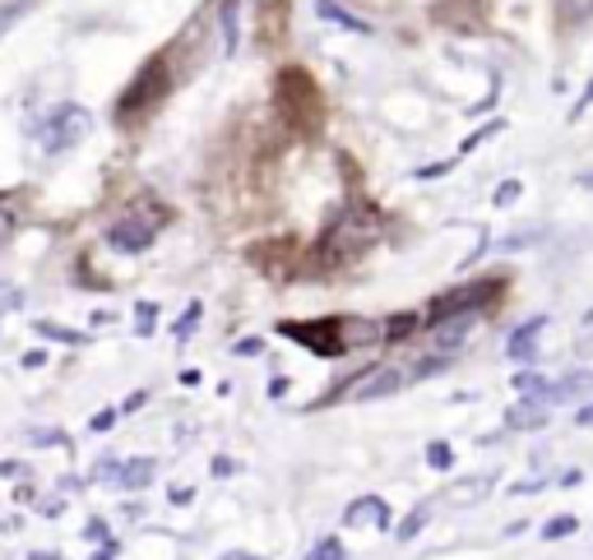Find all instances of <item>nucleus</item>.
I'll return each instance as SVG.
<instances>
[{
	"mask_svg": "<svg viewBox=\"0 0 593 560\" xmlns=\"http://www.w3.org/2000/svg\"><path fill=\"white\" fill-rule=\"evenodd\" d=\"M376 241H380V218L371 214V208L353 204V208H348V214L335 222V232L320 241V265H329V269L357 265V259L371 251Z\"/></svg>",
	"mask_w": 593,
	"mask_h": 560,
	"instance_id": "nucleus-1",
	"label": "nucleus"
},
{
	"mask_svg": "<svg viewBox=\"0 0 593 560\" xmlns=\"http://www.w3.org/2000/svg\"><path fill=\"white\" fill-rule=\"evenodd\" d=\"M159 218H144V214H130V218H121L112 222V232H108V246L121 251V255H139V251H149L153 246V237H159Z\"/></svg>",
	"mask_w": 593,
	"mask_h": 560,
	"instance_id": "nucleus-5",
	"label": "nucleus"
},
{
	"mask_svg": "<svg viewBox=\"0 0 593 560\" xmlns=\"http://www.w3.org/2000/svg\"><path fill=\"white\" fill-rule=\"evenodd\" d=\"M570 20H584V14H593V0H562Z\"/></svg>",
	"mask_w": 593,
	"mask_h": 560,
	"instance_id": "nucleus-14",
	"label": "nucleus"
},
{
	"mask_svg": "<svg viewBox=\"0 0 593 560\" xmlns=\"http://www.w3.org/2000/svg\"><path fill=\"white\" fill-rule=\"evenodd\" d=\"M89 112L84 107H75V102H65V107H56L51 112L42 126H38V139H42V149L47 153H65V149H75L84 135H89Z\"/></svg>",
	"mask_w": 593,
	"mask_h": 560,
	"instance_id": "nucleus-3",
	"label": "nucleus"
},
{
	"mask_svg": "<svg viewBox=\"0 0 593 560\" xmlns=\"http://www.w3.org/2000/svg\"><path fill=\"white\" fill-rule=\"evenodd\" d=\"M538 329H543V320H533L529 329H519V334H515V343H510V357H533V339H538Z\"/></svg>",
	"mask_w": 593,
	"mask_h": 560,
	"instance_id": "nucleus-9",
	"label": "nucleus"
},
{
	"mask_svg": "<svg viewBox=\"0 0 593 560\" xmlns=\"http://www.w3.org/2000/svg\"><path fill=\"white\" fill-rule=\"evenodd\" d=\"M320 14H325V20H335V24H343V28H353V33H366V24H362V20H353V14H348V10H339L335 0H320Z\"/></svg>",
	"mask_w": 593,
	"mask_h": 560,
	"instance_id": "nucleus-10",
	"label": "nucleus"
},
{
	"mask_svg": "<svg viewBox=\"0 0 593 560\" xmlns=\"http://www.w3.org/2000/svg\"><path fill=\"white\" fill-rule=\"evenodd\" d=\"M167 93V61H149L144 69H139V79L126 89V98H121V116H139V112H149V107H159V98Z\"/></svg>",
	"mask_w": 593,
	"mask_h": 560,
	"instance_id": "nucleus-4",
	"label": "nucleus"
},
{
	"mask_svg": "<svg viewBox=\"0 0 593 560\" xmlns=\"http://www.w3.org/2000/svg\"><path fill=\"white\" fill-rule=\"evenodd\" d=\"M38 334H47V339H61V343H84L79 334H70V329H56V324H38Z\"/></svg>",
	"mask_w": 593,
	"mask_h": 560,
	"instance_id": "nucleus-13",
	"label": "nucleus"
},
{
	"mask_svg": "<svg viewBox=\"0 0 593 560\" xmlns=\"http://www.w3.org/2000/svg\"><path fill=\"white\" fill-rule=\"evenodd\" d=\"M278 112H283V120H292L296 130H316L320 126V93L316 84H311V75H302V69H283L278 75Z\"/></svg>",
	"mask_w": 593,
	"mask_h": 560,
	"instance_id": "nucleus-2",
	"label": "nucleus"
},
{
	"mask_svg": "<svg viewBox=\"0 0 593 560\" xmlns=\"http://www.w3.org/2000/svg\"><path fill=\"white\" fill-rule=\"evenodd\" d=\"M10 232H14V218L5 214V208H0V246H5V241H10Z\"/></svg>",
	"mask_w": 593,
	"mask_h": 560,
	"instance_id": "nucleus-16",
	"label": "nucleus"
},
{
	"mask_svg": "<svg viewBox=\"0 0 593 560\" xmlns=\"http://www.w3.org/2000/svg\"><path fill=\"white\" fill-rule=\"evenodd\" d=\"M24 14H28V0H10V5H0V38H5L10 24L24 20Z\"/></svg>",
	"mask_w": 593,
	"mask_h": 560,
	"instance_id": "nucleus-11",
	"label": "nucleus"
},
{
	"mask_svg": "<svg viewBox=\"0 0 593 560\" xmlns=\"http://www.w3.org/2000/svg\"><path fill=\"white\" fill-rule=\"evenodd\" d=\"M153 478V463H139V468H126V486H139Z\"/></svg>",
	"mask_w": 593,
	"mask_h": 560,
	"instance_id": "nucleus-15",
	"label": "nucleus"
},
{
	"mask_svg": "<svg viewBox=\"0 0 593 560\" xmlns=\"http://www.w3.org/2000/svg\"><path fill=\"white\" fill-rule=\"evenodd\" d=\"M575 529V519H552V529H547V537H556V533H570Z\"/></svg>",
	"mask_w": 593,
	"mask_h": 560,
	"instance_id": "nucleus-17",
	"label": "nucleus"
},
{
	"mask_svg": "<svg viewBox=\"0 0 593 560\" xmlns=\"http://www.w3.org/2000/svg\"><path fill=\"white\" fill-rule=\"evenodd\" d=\"M580 422H584V427H593V404H589V408L580 412Z\"/></svg>",
	"mask_w": 593,
	"mask_h": 560,
	"instance_id": "nucleus-18",
	"label": "nucleus"
},
{
	"mask_svg": "<svg viewBox=\"0 0 593 560\" xmlns=\"http://www.w3.org/2000/svg\"><path fill=\"white\" fill-rule=\"evenodd\" d=\"M311 560H348V556H343L339 542H320V547L311 551Z\"/></svg>",
	"mask_w": 593,
	"mask_h": 560,
	"instance_id": "nucleus-12",
	"label": "nucleus"
},
{
	"mask_svg": "<svg viewBox=\"0 0 593 560\" xmlns=\"http://www.w3.org/2000/svg\"><path fill=\"white\" fill-rule=\"evenodd\" d=\"M589 390H593V376H589V371H575V376H566L562 384H552L547 398H556V404H566V398H580V394H589Z\"/></svg>",
	"mask_w": 593,
	"mask_h": 560,
	"instance_id": "nucleus-8",
	"label": "nucleus"
},
{
	"mask_svg": "<svg viewBox=\"0 0 593 560\" xmlns=\"http://www.w3.org/2000/svg\"><path fill=\"white\" fill-rule=\"evenodd\" d=\"M501 296V283H468V288H455V292H445V296H436V306L431 315L436 320H445V315H468V310H478L474 302H496Z\"/></svg>",
	"mask_w": 593,
	"mask_h": 560,
	"instance_id": "nucleus-6",
	"label": "nucleus"
},
{
	"mask_svg": "<svg viewBox=\"0 0 593 560\" xmlns=\"http://www.w3.org/2000/svg\"><path fill=\"white\" fill-rule=\"evenodd\" d=\"M362 523H376V529H386V523H390V510H386V500H376V496L357 500L353 510H348V529H362Z\"/></svg>",
	"mask_w": 593,
	"mask_h": 560,
	"instance_id": "nucleus-7",
	"label": "nucleus"
}]
</instances>
